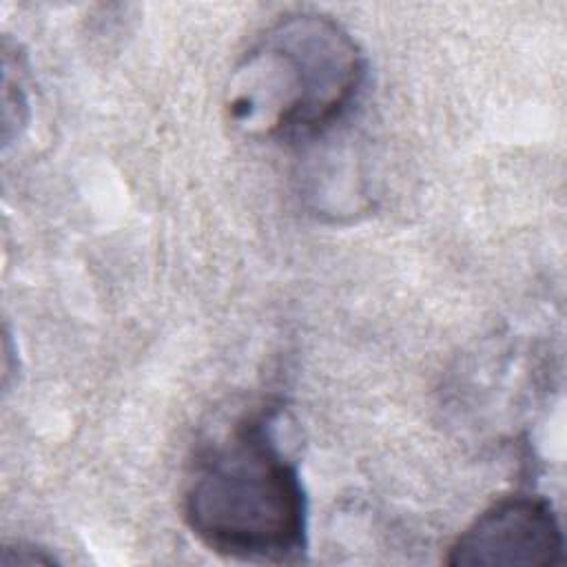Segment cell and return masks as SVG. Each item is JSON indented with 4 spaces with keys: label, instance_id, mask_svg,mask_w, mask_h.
<instances>
[{
    "label": "cell",
    "instance_id": "obj_1",
    "mask_svg": "<svg viewBox=\"0 0 567 567\" xmlns=\"http://www.w3.org/2000/svg\"><path fill=\"white\" fill-rule=\"evenodd\" d=\"M279 410L235 421L204 447L184 489V518L210 551L250 563H292L308 547V496L281 447Z\"/></svg>",
    "mask_w": 567,
    "mask_h": 567
},
{
    "label": "cell",
    "instance_id": "obj_2",
    "mask_svg": "<svg viewBox=\"0 0 567 567\" xmlns=\"http://www.w3.org/2000/svg\"><path fill=\"white\" fill-rule=\"evenodd\" d=\"M365 69L361 47L341 22L317 11L286 13L241 55L226 111L250 137L321 140L357 104Z\"/></svg>",
    "mask_w": 567,
    "mask_h": 567
},
{
    "label": "cell",
    "instance_id": "obj_3",
    "mask_svg": "<svg viewBox=\"0 0 567 567\" xmlns=\"http://www.w3.org/2000/svg\"><path fill=\"white\" fill-rule=\"evenodd\" d=\"M563 529L551 503L512 494L481 512L454 540L450 567H547L563 558Z\"/></svg>",
    "mask_w": 567,
    "mask_h": 567
}]
</instances>
